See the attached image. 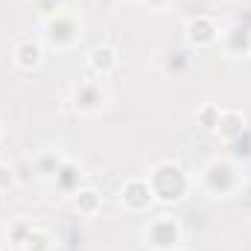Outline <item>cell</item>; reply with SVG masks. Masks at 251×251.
<instances>
[{
  "label": "cell",
  "instance_id": "7",
  "mask_svg": "<svg viewBox=\"0 0 251 251\" xmlns=\"http://www.w3.org/2000/svg\"><path fill=\"white\" fill-rule=\"evenodd\" d=\"M15 62H18V67H24V70L38 67L41 64V47L35 41H21L15 47Z\"/></svg>",
  "mask_w": 251,
  "mask_h": 251
},
{
  "label": "cell",
  "instance_id": "12",
  "mask_svg": "<svg viewBox=\"0 0 251 251\" xmlns=\"http://www.w3.org/2000/svg\"><path fill=\"white\" fill-rule=\"evenodd\" d=\"M219 105H204L201 111H199V123L204 126L207 131H216V123H219Z\"/></svg>",
  "mask_w": 251,
  "mask_h": 251
},
{
  "label": "cell",
  "instance_id": "14",
  "mask_svg": "<svg viewBox=\"0 0 251 251\" xmlns=\"http://www.w3.org/2000/svg\"><path fill=\"white\" fill-rule=\"evenodd\" d=\"M149 3H152V6H164L167 0H149Z\"/></svg>",
  "mask_w": 251,
  "mask_h": 251
},
{
  "label": "cell",
  "instance_id": "15",
  "mask_svg": "<svg viewBox=\"0 0 251 251\" xmlns=\"http://www.w3.org/2000/svg\"><path fill=\"white\" fill-rule=\"evenodd\" d=\"M249 50H251V41H249Z\"/></svg>",
  "mask_w": 251,
  "mask_h": 251
},
{
  "label": "cell",
  "instance_id": "11",
  "mask_svg": "<svg viewBox=\"0 0 251 251\" xmlns=\"http://www.w3.org/2000/svg\"><path fill=\"white\" fill-rule=\"evenodd\" d=\"M24 251H50V237L38 228H26V237L21 240Z\"/></svg>",
  "mask_w": 251,
  "mask_h": 251
},
{
  "label": "cell",
  "instance_id": "2",
  "mask_svg": "<svg viewBox=\"0 0 251 251\" xmlns=\"http://www.w3.org/2000/svg\"><path fill=\"white\" fill-rule=\"evenodd\" d=\"M79 21L73 18V15H67V12H56L50 21H47V38L53 41V44H59V47H70V44H76L79 41Z\"/></svg>",
  "mask_w": 251,
  "mask_h": 251
},
{
  "label": "cell",
  "instance_id": "9",
  "mask_svg": "<svg viewBox=\"0 0 251 251\" xmlns=\"http://www.w3.org/2000/svg\"><path fill=\"white\" fill-rule=\"evenodd\" d=\"M243 128H246V117H243L240 111H222V114H219L216 131H219L222 137H237Z\"/></svg>",
  "mask_w": 251,
  "mask_h": 251
},
{
  "label": "cell",
  "instance_id": "8",
  "mask_svg": "<svg viewBox=\"0 0 251 251\" xmlns=\"http://www.w3.org/2000/svg\"><path fill=\"white\" fill-rule=\"evenodd\" d=\"M114 64H117V53H114L111 47H97V50L91 53V59H88V67H91L94 73H100V76L111 73Z\"/></svg>",
  "mask_w": 251,
  "mask_h": 251
},
{
  "label": "cell",
  "instance_id": "6",
  "mask_svg": "<svg viewBox=\"0 0 251 251\" xmlns=\"http://www.w3.org/2000/svg\"><path fill=\"white\" fill-rule=\"evenodd\" d=\"M187 41L196 44V47H204V44L216 41V24L207 15H199V18L187 21Z\"/></svg>",
  "mask_w": 251,
  "mask_h": 251
},
{
  "label": "cell",
  "instance_id": "5",
  "mask_svg": "<svg viewBox=\"0 0 251 251\" xmlns=\"http://www.w3.org/2000/svg\"><path fill=\"white\" fill-rule=\"evenodd\" d=\"M178 237H181L178 222H176V219H170V216L155 219V222H152V228H149V240H152V246H155V249H173V246L178 243Z\"/></svg>",
  "mask_w": 251,
  "mask_h": 251
},
{
  "label": "cell",
  "instance_id": "3",
  "mask_svg": "<svg viewBox=\"0 0 251 251\" xmlns=\"http://www.w3.org/2000/svg\"><path fill=\"white\" fill-rule=\"evenodd\" d=\"M73 105H76L82 114H94V111H100V108L105 105V91H102V85L94 82V79L79 82V85L73 88Z\"/></svg>",
  "mask_w": 251,
  "mask_h": 251
},
{
  "label": "cell",
  "instance_id": "1",
  "mask_svg": "<svg viewBox=\"0 0 251 251\" xmlns=\"http://www.w3.org/2000/svg\"><path fill=\"white\" fill-rule=\"evenodd\" d=\"M149 187L155 193V199H161V201H178L187 193V178L178 164L164 161L149 173Z\"/></svg>",
  "mask_w": 251,
  "mask_h": 251
},
{
  "label": "cell",
  "instance_id": "10",
  "mask_svg": "<svg viewBox=\"0 0 251 251\" xmlns=\"http://www.w3.org/2000/svg\"><path fill=\"white\" fill-rule=\"evenodd\" d=\"M73 204H76V210H79V213L94 216V213L100 210V193H97V190H79V193H76V199H73Z\"/></svg>",
  "mask_w": 251,
  "mask_h": 251
},
{
  "label": "cell",
  "instance_id": "4",
  "mask_svg": "<svg viewBox=\"0 0 251 251\" xmlns=\"http://www.w3.org/2000/svg\"><path fill=\"white\" fill-rule=\"evenodd\" d=\"M155 201V193L149 187V178H131L123 184V204L128 210H146Z\"/></svg>",
  "mask_w": 251,
  "mask_h": 251
},
{
  "label": "cell",
  "instance_id": "16",
  "mask_svg": "<svg viewBox=\"0 0 251 251\" xmlns=\"http://www.w3.org/2000/svg\"><path fill=\"white\" fill-rule=\"evenodd\" d=\"M0 137H3V131H0Z\"/></svg>",
  "mask_w": 251,
  "mask_h": 251
},
{
  "label": "cell",
  "instance_id": "13",
  "mask_svg": "<svg viewBox=\"0 0 251 251\" xmlns=\"http://www.w3.org/2000/svg\"><path fill=\"white\" fill-rule=\"evenodd\" d=\"M12 181H15L12 167H9V164H0V190H9L12 187Z\"/></svg>",
  "mask_w": 251,
  "mask_h": 251
}]
</instances>
